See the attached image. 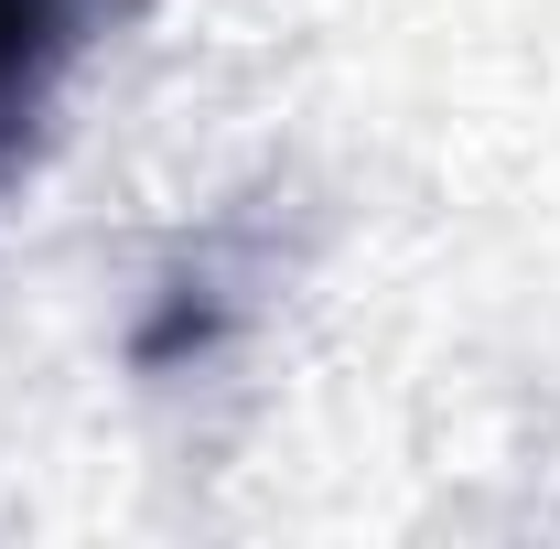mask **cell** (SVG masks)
Masks as SVG:
<instances>
[{
	"label": "cell",
	"instance_id": "cell-1",
	"mask_svg": "<svg viewBox=\"0 0 560 549\" xmlns=\"http://www.w3.org/2000/svg\"><path fill=\"white\" fill-rule=\"evenodd\" d=\"M86 11H97V0H0V173L22 162V140H33V119H44L55 75L75 66Z\"/></svg>",
	"mask_w": 560,
	"mask_h": 549
}]
</instances>
